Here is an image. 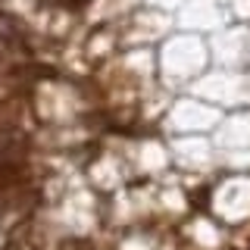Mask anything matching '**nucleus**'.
Returning a JSON list of instances; mask_svg holds the SVG:
<instances>
[{"mask_svg":"<svg viewBox=\"0 0 250 250\" xmlns=\"http://www.w3.org/2000/svg\"><path fill=\"white\" fill-rule=\"evenodd\" d=\"M28 141L19 128H0V166H10V163H22L25 156Z\"/></svg>","mask_w":250,"mask_h":250,"instance_id":"nucleus-1","label":"nucleus"}]
</instances>
